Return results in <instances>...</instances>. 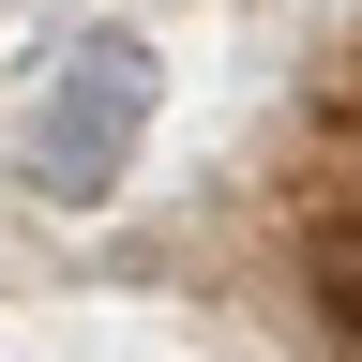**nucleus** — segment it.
I'll return each instance as SVG.
<instances>
[{
	"mask_svg": "<svg viewBox=\"0 0 362 362\" xmlns=\"http://www.w3.org/2000/svg\"><path fill=\"white\" fill-rule=\"evenodd\" d=\"M151 106H166L151 30H76V45H61V76H45V106H30V181H45L61 211L121 197V181H136V136H151Z\"/></svg>",
	"mask_w": 362,
	"mask_h": 362,
	"instance_id": "f257e3e1",
	"label": "nucleus"
}]
</instances>
